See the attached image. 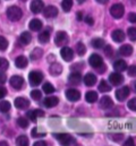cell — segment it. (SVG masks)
<instances>
[{"mask_svg":"<svg viewBox=\"0 0 136 146\" xmlns=\"http://www.w3.org/2000/svg\"><path fill=\"white\" fill-rule=\"evenodd\" d=\"M23 16V13H22V9L17 6H10L8 9H7V17L9 18V21L11 22H17L22 18Z\"/></svg>","mask_w":136,"mask_h":146,"instance_id":"6da1fadb","label":"cell"},{"mask_svg":"<svg viewBox=\"0 0 136 146\" xmlns=\"http://www.w3.org/2000/svg\"><path fill=\"white\" fill-rule=\"evenodd\" d=\"M109 13H110V15H111L113 18L119 19V18H121V17L124 16V14H125V8H124V6H123L121 3H115V5H112V6L110 7Z\"/></svg>","mask_w":136,"mask_h":146,"instance_id":"7a4b0ae2","label":"cell"},{"mask_svg":"<svg viewBox=\"0 0 136 146\" xmlns=\"http://www.w3.org/2000/svg\"><path fill=\"white\" fill-rule=\"evenodd\" d=\"M55 138L63 145H76V139L68 134H55Z\"/></svg>","mask_w":136,"mask_h":146,"instance_id":"3957f363","label":"cell"},{"mask_svg":"<svg viewBox=\"0 0 136 146\" xmlns=\"http://www.w3.org/2000/svg\"><path fill=\"white\" fill-rule=\"evenodd\" d=\"M29 80H30V84L32 86H37L43 80V74L37 72V70L31 72L30 75H29Z\"/></svg>","mask_w":136,"mask_h":146,"instance_id":"277c9868","label":"cell"},{"mask_svg":"<svg viewBox=\"0 0 136 146\" xmlns=\"http://www.w3.org/2000/svg\"><path fill=\"white\" fill-rule=\"evenodd\" d=\"M68 41H69V37H68V34L64 31H59L57 34H56V37H55V43L57 46H64L65 44H67Z\"/></svg>","mask_w":136,"mask_h":146,"instance_id":"5b68a950","label":"cell"},{"mask_svg":"<svg viewBox=\"0 0 136 146\" xmlns=\"http://www.w3.org/2000/svg\"><path fill=\"white\" fill-rule=\"evenodd\" d=\"M89 62H90L91 67H93V68H95V69L101 68L102 65H103V60H102L101 56H99V54H97V53L92 54V56L89 58Z\"/></svg>","mask_w":136,"mask_h":146,"instance_id":"8992f818","label":"cell"},{"mask_svg":"<svg viewBox=\"0 0 136 146\" xmlns=\"http://www.w3.org/2000/svg\"><path fill=\"white\" fill-rule=\"evenodd\" d=\"M129 92H131L129 87L128 86H124V87H121V88H119V90L116 91V98L118 99V101H121L123 102V101H125L128 98Z\"/></svg>","mask_w":136,"mask_h":146,"instance_id":"52a82bcc","label":"cell"},{"mask_svg":"<svg viewBox=\"0 0 136 146\" xmlns=\"http://www.w3.org/2000/svg\"><path fill=\"white\" fill-rule=\"evenodd\" d=\"M109 80H110V83L112 85L118 86V85H120L124 82V76L119 72H116V73H112L109 75Z\"/></svg>","mask_w":136,"mask_h":146,"instance_id":"ba28073f","label":"cell"},{"mask_svg":"<svg viewBox=\"0 0 136 146\" xmlns=\"http://www.w3.org/2000/svg\"><path fill=\"white\" fill-rule=\"evenodd\" d=\"M65 95H66V98H67L70 102H76V101H78L81 99V93L77 90H75V88H69V90H67L66 93H65Z\"/></svg>","mask_w":136,"mask_h":146,"instance_id":"9c48e42d","label":"cell"},{"mask_svg":"<svg viewBox=\"0 0 136 146\" xmlns=\"http://www.w3.org/2000/svg\"><path fill=\"white\" fill-rule=\"evenodd\" d=\"M23 85H24V79H23V77H21V76H13L11 78H10V86L13 87V88H15V90H21L22 87H23Z\"/></svg>","mask_w":136,"mask_h":146,"instance_id":"30bf717a","label":"cell"},{"mask_svg":"<svg viewBox=\"0 0 136 146\" xmlns=\"http://www.w3.org/2000/svg\"><path fill=\"white\" fill-rule=\"evenodd\" d=\"M14 106L19 110H25L30 107V101L25 98H17L14 102Z\"/></svg>","mask_w":136,"mask_h":146,"instance_id":"8fae6325","label":"cell"},{"mask_svg":"<svg viewBox=\"0 0 136 146\" xmlns=\"http://www.w3.org/2000/svg\"><path fill=\"white\" fill-rule=\"evenodd\" d=\"M31 11L34 14H39L44 9V3L42 0H33L31 2Z\"/></svg>","mask_w":136,"mask_h":146,"instance_id":"7c38bea8","label":"cell"},{"mask_svg":"<svg viewBox=\"0 0 136 146\" xmlns=\"http://www.w3.org/2000/svg\"><path fill=\"white\" fill-rule=\"evenodd\" d=\"M60 56L65 61H70L74 58V51L69 46H64L60 51Z\"/></svg>","mask_w":136,"mask_h":146,"instance_id":"4fadbf2b","label":"cell"},{"mask_svg":"<svg viewBox=\"0 0 136 146\" xmlns=\"http://www.w3.org/2000/svg\"><path fill=\"white\" fill-rule=\"evenodd\" d=\"M43 15L47 18H53L58 15V9L55 6H48L43 9Z\"/></svg>","mask_w":136,"mask_h":146,"instance_id":"5bb4252c","label":"cell"},{"mask_svg":"<svg viewBox=\"0 0 136 146\" xmlns=\"http://www.w3.org/2000/svg\"><path fill=\"white\" fill-rule=\"evenodd\" d=\"M26 115L29 117V119H30L31 121L35 122V121H36V119H37L39 117H40V118H42V117L44 115V112H43L42 110H31V111H27Z\"/></svg>","mask_w":136,"mask_h":146,"instance_id":"9a60e30c","label":"cell"},{"mask_svg":"<svg viewBox=\"0 0 136 146\" xmlns=\"http://www.w3.org/2000/svg\"><path fill=\"white\" fill-rule=\"evenodd\" d=\"M113 107V101L111 100L110 96H102L100 100V108L101 109H110Z\"/></svg>","mask_w":136,"mask_h":146,"instance_id":"2e32d148","label":"cell"},{"mask_svg":"<svg viewBox=\"0 0 136 146\" xmlns=\"http://www.w3.org/2000/svg\"><path fill=\"white\" fill-rule=\"evenodd\" d=\"M68 80L73 85H78L81 83V80H82V75H81L79 72H74V73H71L69 75Z\"/></svg>","mask_w":136,"mask_h":146,"instance_id":"e0dca14e","label":"cell"},{"mask_svg":"<svg viewBox=\"0 0 136 146\" xmlns=\"http://www.w3.org/2000/svg\"><path fill=\"white\" fill-rule=\"evenodd\" d=\"M58 102H59L58 98H56V96H48V98L44 99L43 104L47 108H53V107H56L58 104Z\"/></svg>","mask_w":136,"mask_h":146,"instance_id":"ac0fdd59","label":"cell"},{"mask_svg":"<svg viewBox=\"0 0 136 146\" xmlns=\"http://www.w3.org/2000/svg\"><path fill=\"white\" fill-rule=\"evenodd\" d=\"M49 70H50V74L52 76H58V75H60L61 72H63V66L60 64H58V62H52Z\"/></svg>","mask_w":136,"mask_h":146,"instance_id":"d6986e66","label":"cell"},{"mask_svg":"<svg viewBox=\"0 0 136 146\" xmlns=\"http://www.w3.org/2000/svg\"><path fill=\"white\" fill-rule=\"evenodd\" d=\"M29 27H30L31 31L37 32V31H40V30L42 29V22H41L40 19H37V18H34V19H32V21L30 22Z\"/></svg>","mask_w":136,"mask_h":146,"instance_id":"ffe728a7","label":"cell"},{"mask_svg":"<svg viewBox=\"0 0 136 146\" xmlns=\"http://www.w3.org/2000/svg\"><path fill=\"white\" fill-rule=\"evenodd\" d=\"M84 83L86 86H93L97 83V76L92 73L86 74L84 77Z\"/></svg>","mask_w":136,"mask_h":146,"instance_id":"44dd1931","label":"cell"},{"mask_svg":"<svg viewBox=\"0 0 136 146\" xmlns=\"http://www.w3.org/2000/svg\"><path fill=\"white\" fill-rule=\"evenodd\" d=\"M119 52L121 56H125V57H129L132 53H133V46L129 45V44H124L119 48Z\"/></svg>","mask_w":136,"mask_h":146,"instance_id":"7402d4cb","label":"cell"},{"mask_svg":"<svg viewBox=\"0 0 136 146\" xmlns=\"http://www.w3.org/2000/svg\"><path fill=\"white\" fill-rule=\"evenodd\" d=\"M111 37H112V40L115 42L119 43V42H123L125 40V34H124V32L121 30H116V31H113L111 33Z\"/></svg>","mask_w":136,"mask_h":146,"instance_id":"603a6c76","label":"cell"},{"mask_svg":"<svg viewBox=\"0 0 136 146\" xmlns=\"http://www.w3.org/2000/svg\"><path fill=\"white\" fill-rule=\"evenodd\" d=\"M27 59L24 57V56H19V57H17L16 58V60H15V66L17 67V68H19V69H23V68H25L26 66H27Z\"/></svg>","mask_w":136,"mask_h":146,"instance_id":"cb8c5ba5","label":"cell"},{"mask_svg":"<svg viewBox=\"0 0 136 146\" xmlns=\"http://www.w3.org/2000/svg\"><path fill=\"white\" fill-rule=\"evenodd\" d=\"M113 68L116 72H124L127 69V64L125 60H117L113 64Z\"/></svg>","mask_w":136,"mask_h":146,"instance_id":"d4e9b609","label":"cell"},{"mask_svg":"<svg viewBox=\"0 0 136 146\" xmlns=\"http://www.w3.org/2000/svg\"><path fill=\"white\" fill-rule=\"evenodd\" d=\"M85 100H86L89 103H94V102L98 100V93L94 92V91L87 92L86 95H85Z\"/></svg>","mask_w":136,"mask_h":146,"instance_id":"484cf974","label":"cell"},{"mask_svg":"<svg viewBox=\"0 0 136 146\" xmlns=\"http://www.w3.org/2000/svg\"><path fill=\"white\" fill-rule=\"evenodd\" d=\"M19 41H21L22 44L26 45V44H29L32 41V36H31V34L29 32H23L21 34V36H19Z\"/></svg>","mask_w":136,"mask_h":146,"instance_id":"4316f807","label":"cell"},{"mask_svg":"<svg viewBox=\"0 0 136 146\" xmlns=\"http://www.w3.org/2000/svg\"><path fill=\"white\" fill-rule=\"evenodd\" d=\"M42 53H43V50L41 48H35L33 51L31 52L30 57H31L32 60H37V59H40L42 57Z\"/></svg>","mask_w":136,"mask_h":146,"instance_id":"83f0119b","label":"cell"},{"mask_svg":"<svg viewBox=\"0 0 136 146\" xmlns=\"http://www.w3.org/2000/svg\"><path fill=\"white\" fill-rule=\"evenodd\" d=\"M91 44H92V46L95 48V49H101V48L104 46V40H103V38H99V37L93 38V40L91 41Z\"/></svg>","mask_w":136,"mask_h":146,"instance_id":"f1b7e54d","label":"cell"},{"mask_svg":"<svg viewBox=\"0 0 136 146\" xmlns=\"http://www.w3.org/2000/svg\"><path fill=\"white\" fill-rule=\"evenodd\" d=\"M49 40H50V33H49V31H43V32H41L39 34V41L41 43H47V42H49Z\"/></svg>","mask_w":136,"mask_h":146,"instance_id":"f546056e","label":"cell"},{"mask_svg":"<svg viewBox=\"0 0 136 146\" xmlns=\"http://www.w3.org/2000/svg\"><path fill=\"white\" fill-rule=\"evenodd\" d=\"M42 90H43V92H44L45 94H52V93L56 91L55 87H53V85L50 84V83H44L43 86H42Z\"/></svg>","mask_w":136,"mask_h":146,"instance_id":"4dcf8cb0","label":"cell"},{"mask_svg":"<svg viewBox=\"0 0 136 146\" xmlns=\"http://www.w3.org/2000/svg\"><path fill=\"white\" fill-rule=\"evenodd\" d=\"M110 90H111V86L107 83V80L102 79L100 82V84H99V91L100 92H109Z\"/></svg>","mask_w":136,"mask_h":146,"instance_id":"1f68e13d","label":"cell"},{"mask_svg":"<svg viewBox=\"0 0 136 146\" xmlns=\"http://www.w3.org/2000/svg\"><path fill=\"white\" fill-rule=\"evenodd\" d=\"M16 144H17L18 146H27L29 145V138H27L26 136L22 135V136L17 137V139H16Z\"/></svg>","mask_w":136,"mask_h":146,"instance_id":"d6a6232c","label":"cell"},{"mask_svg":"<svg viewBox=\"0 0 136 146\" xmlns=\"http://www.w3.org/2000/svg\"><path fill=\"white\" fill-rule=\"evenodd\" d=\"M73 0H63V2H61V7H63V9H64V11H70V9H71V7H73Z\"/></svg>","mask_w":136,"mask_h":146,"instance_id":"836d02e7","label":"cell"},{"mask_svg":"<svg viewBox=\"0 0 136 146\" xmlns=\"http://www.w3.org/2000/svg\"><path fill=\"white\" fill-rule=\"evenodd\" d=\"M17 125H18L21 128L26 129V128L29 127V120H27L26 118H24V117H19V118L17 119Z\"/></svg>","mask_w":136,"mask_h":146,"instance_id":"e575fe53","label":"cell"},{"mask_svg":"<svg viewBox=\"0 0 136 146\" xmlns=\"http://www.w3.org/2000/svg\"><path fill=\"white\" fill-rule=\"evenodd\" d=\"M76 52L78 53V56H84L86 52V48L82 42H78L76 44Z\"/></svg>","mask_w":136,"mask_h":146,"instance_id":"d590c367","label":"cell"},{"mask_svg":"<svg viewBox=\"0 0 136 146\" xmlns=\"http://www.w3.org/2000/svg\"><path fill=\"white\" fill-rule=\"evenodd\" d=\"M0 108H1V112H8L10 108H11V104L8 102V101H1L0 103Z\"/></svg>","mask_w":136,"mask_h":146,"instance_id":"8d00e7d4","label":"cell"},{"mask_svg":"<svg viewBox=\"0 0 136 146\" xmlns=\"http://www.w3.org/2000/svg\"><path fill=\"white\" fill-rule=\"evenodd\" d=\"M31 96H32V99H33V100L39 101V100L42 98V93H41V91H40V90H33V91L31 92Z\"/></svg>","mask_w":136,"mask_h":146,"instance_id":"74e56055","label":"cell"},{"mask_svg":"<svg viewBox=\"0 0 136 146\" xmlns=\"http://www.w3.org/2000/svg\"><path fill=\"white\" fill-rule=\"evenodd\" d=\"M127 34L132 41H136V27H129L127 31Z\"/></svg>","mask_w":136,"mask_h":146,"instance_id":"f35d334b","label":"cell"},{"mask_svg":"<svg viewBox=\"0 0 136 146\" xmlns=\"http://www.w3.org/2000/svg\"><path fill=\"white\" fill-rule=\"evenodd\" d=\"M8 68V61L5 58L0 59V70L1 72H6V69Z\"/></svg>","mask_w":136,"mask_h":146,"instance_id":"ab89813d","label":"cell"},{"mask_svg":"<svg viewBox=\"0 0 136 146\" xmlns=\"http://www.w3.org/2000/svg\"><path fill=\"white\" fill-rule=\"evenodd\" d=\"M0 43H1V45H0L1 51H5L7 49V46H8V41L3 36H0Z\"/></svg>","mask_w":136,"mask_h":146,"instance_id":"60d3db41","label":"cell"},{"mask_svg":"<svg viewBox=\"0 0 136 146\" xmlns=\"http://www.w3.org/2000/svg\"><path fill=\"white\" fill-rule=\"evenodd\" d=\"M127 107H128V109L132 110V111H136V98L135 99H132L131 101H128Z\"/></svg>","mask_w":136,"mask_h":146,"instance_id":"b9f144b4","label":"cell"},{"mask_svg":"<svg viewBox=\"0 0 136 146\" xmlns=\"http://www.w3.org/2000/svg\"><path fill=\"white\" fill-rule=\"evenodd\" d=\"M32 136L35 137V138H37V137H44L45 136V133H39L37 131V128H34L33 130H32Z\"/></svg>","mask_w":136,"mask_h":146,"instance_id":"7bdbcfd3","label":"cell"},{"mask_svg":"<svg viewBox=\"0 0 136 146\" xmlns=\"http://www.w3.org/2000/svg\"><path fill=\"white\" fill-rule=\"evenodd\" d=\"M110 137H111V139H112V141L119 142V141H121V139H123L124 135H123V134H112V135H111Z\"/></svg>","mask_w":136,"mask_h":146,"instance_id":"ee69618b","label":"cell"},{"mask_svg":"<svg viewBox=\"0 0 136 146\" xmlns=\"http://www.w3.org/2000/svg\"><path fill=\"white\" fill-rule=\"evenodd\" d=\"M84 21H85V23L89 24V25H93V24H94V19H93V17L90 16V15H89V16H85Z\"/></svg>","mask_w":136,"mask_h":146,"instance_id":"f6af8a7d","label":"cell"},{"mask_svg":"<svg viewBox=\"0 0 136 146\" xmlns=\"http://www.w3.org/2000/svg\"><path fill=\"white\" fill-rule=\"evenodd\" d=\"M104 52H105V56L107 57H111L112 56V48L110 45H107L104 48Z\"/></svg>","mask_w":136,"mask_h":146,"instance_id":"bcb514c9","label":"cell"},{"mask_svg":"<svg viewBox=\"0 0 136 146\" xmlns=\"http://www.w3.org/2000/svg\"><path fill=\"white\" fill-rule=\"evenodd\" d=\"M128 75L132 77H136V66H132L128 68Z\"/></svg>","mask_w":136,"mask_h":146,"instance_id":"7dc6e473","label":"cell"},{"mask_svg":"<svg viewBox=\"0 0 136 146\" xmlns=\"http://www.w3.org/2000/svg\"><path fill=\"white\" fill-rule=\"evenodd\" d=\"M128 21H129L131 23L136 24V13H131V14L128 15Z\"/></svg>","mask_w":136,"mask_h":146,"instance_id":"c3c4849f","label":"cell"},{"mask_svg":"<svg viewBox=\"0 0 136 146\" xmlns=\"http://www.w3.org/2000/svg\"><path fill=\"white\" fill-rule=\"evenodd\" d=\"M134 145V139L133 138H128L126 142H125V144H124V146H133Z\"/></svg>","mask_w":136,"mask_h":146,"instance_id":"681fc988","label":"cell"},{"mask_svg":"<svg viewBox=\"0 0 136 146\" xmlns=\"http://www.w3.org/2000/svg\"><path fill=\"white\" fill-rule=\"evenodd\" d=\"M6 94H7L6 88H5V87H1V88H0V98H1V99H3V98L6 96Z\"/></svg>","mask_w":136,"mask_h":146,"instance_id":"f907efd6","label":"cell"},{"mask_svg":"<svg viewBox=\"0 0 136 146\" xmlns=\"http://www.w3.org/2000/svg\"><path fill=\"white\" fill-rule=\"evenodd\" d=\"M45 145H47V143L43 142V141H40V142H35L34 143V146H45Z\"/></svg>","mask_w":136,"mask_h":146,"instance_id":"816d5d0a","label":"cell"},{"mask_svg":"<svg viewBox=\"0 0 136 146\" xmlns=\"http://www.w3.org/2000/svg\"><path fill=\"white\" fill-rule=\"evenodd\" d=\"M5 82H6V75L3 74V72H1V80H0V83L5 84Z\"/></svg>","mask_w":136,"mask_h":146,"instance_id":"f5cc1de1","label":"cell"},{"mask_svg":"<svg viewBox=\"0 0 136 146\" xmlns=\"http://www.w3.org/2000/svg\"><path fill=\"white\" fill-rule=\"evenodd\" d=\"M77 19H78V21H82V19H83V14H82L81 11L77 13Z\"/></svg>","mask_w":136,"mask_h":146,"instance_id":"db71d44e","label":"cell"},{"mask_svg":"<svg viewBox=\"0 0 136 146\" xmlns=\"http://www.w3.org/2000/svg\"><path fill=\"white\" fill-rule=\"evenodd\" d=\"M97 1H98L99 3H101V5H105V3H107L109 0H97Z\"/></svg>","mask_w":136,"mask_h":146,"instance_id":"11a10c76","label":"cell"},{"mask_svg":"<svg viewBox=\"0 0 136 146\" xmlns=\"http://www.w3.org/2000/svg\"><path fill=\"white\" fill-rule=\"evenodd\" d=\"M77 1H78V2H79V3H83V2H85V1H86V0H77Z\"/></svg>","mask_w":136,"mask_h":146,"instance_id":"9f6ffc18","label":"cell"},{"mask_svg":"<svg viewBox=\"0 0 136 146\" xmlns=\"http://www.w3.org/2000/svg\"><path fill=\"white\" fill-rule=\"evenodd\" d=\"M1 145H7V142H1Z\"/></svg>","mask_w":136,"mask_h":146,"instance_id":"6f0895ef","label":"cell"},{"mask_svg":"<svg viewBox=\"0 0 136 146\" xmlns=\"http://www.w3.org/2000/svg\"><path fill=\"white\" fill-rule=\"evenodd\" d=\"M134 90H135V92H136V80L134 82Z\"/></svg>","mask_w":136,"mask_h":146,"instance_id":"680465c9","label":"cell"},{"mask_svg":"<svg viewBox=\"0 0 136 146\" xmlns=\"http://www.w3.org/2000/svg\"><path fill=\"white\" fill-rule=\"evenodd\" d=\"M23 1H26V0H23Z\"/></svg>","mask_w":136,"mask_h":146,"instance_id":"91938a15","label":"cell"}]
</instances>
